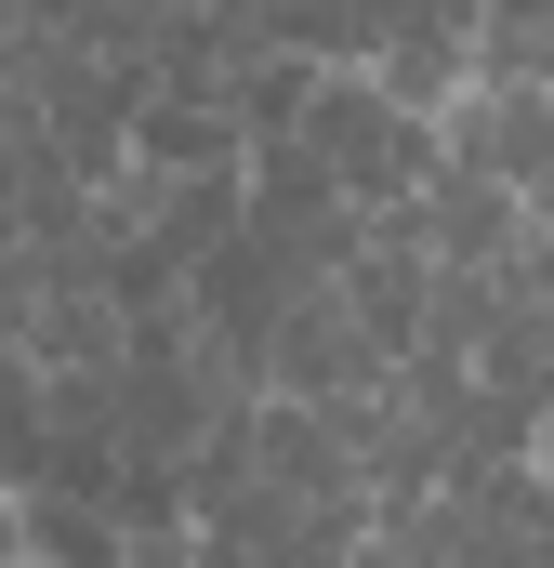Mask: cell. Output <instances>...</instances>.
I'll return each mask as SVG.
<instances>
[{
    "label": "cell",
    "mask_w": 554,
    "mask_h": 568,
    "mask_svg": "<svg viewBox=\"0 0 554 568\" xmlns=\"http://www.w3.org/2000/svg\"><path fill=\"white\" fill-rule=\"evenodd\" d=\"M290 145H304V159H317V172H330V185H343L370 225H383V212H410L422 185L449 172V133H435L422 106H397L370 67H343V53L317 67V93H304V133H290Z\"/></svg>",
    "instance_id": "6da1fadb"
},
{
    "label": "cell",
    "mask_w": 554,
    "mask_h": 568,
    "mask_svg": "<svg viewBox=\"0 0 554 568\" xmlns=\"http://www.w3.org/2000/svg\"><path fill=\"white\" fill-rule=\"evenodd\" d=\"M410 239H422V252H435V265H449V278H502V265L529 252V199L449 159V172H435V185H422V199H410Z\"/></svg>",
    "instance_id": "7a4b0ae2"
},
{
    "label": "cell",
    "mask_w": 554,
    "mask_h": 568,
    "mask_svg": "<svg viewBox=\"0 0 554 568\" xmlns=\"http://www.w3.org/2000/svg\"><path fill=\"white\" fill-rule=\"evenodd\" d=\"M27 568H53V556H27Z\"/></svg>",
    "instance_id": "3957f363"
}]
</instances>
